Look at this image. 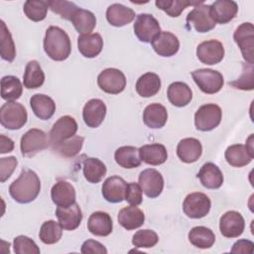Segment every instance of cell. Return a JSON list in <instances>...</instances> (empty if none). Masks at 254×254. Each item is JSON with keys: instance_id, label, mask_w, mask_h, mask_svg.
Masks as SVG:
<instances>
[{"instance_id": "3", "label": "cell", "mask_w": 254, "mask_h": 254, "mask_svg": "<svg viewBox=\"0 0 254 254\" xmlns=\"http://www.w3.org/2000/svg\"><path fill=\"white\" fill-rule=\"evenodd\" d=\"M27 119V110L21 103L7 101L0 108V123L6 129H21L26 124Z\"/></svg>"}, {"instance_id": "2", "label": "cell", "mask_w": 254, "mask_h": 254, "mask_svg": "<svg viewBox=\"0 0 254 254\" xmlns=\"http://www.w3.org/2000/svg\"><path fill=\"white\" fill-rule=\"evenodd\" d=\"M45 53L54 61L66 60L71 52V43L68 35L60 27L51 26L47 29L44 39Z\"/></svg>"}, {"instance_id": "39", "label": "cell", "mask_w": 254, "mask_h": 254, "mask_svg": "<svg viewBox=\"0 0 254 254\" xmlns=\"http://www.w3.org/2000/svg\"><path fill=\"white\" fill-rule=\"evenodd\" d=\"M23 85L18 77L5 75L1 79V97L6 101H14L21 97Z\"/></svg>"}, {"instance_id": "8", "label": "cell", "mask_w": 254, "mask_h": 254, "mask_svg": "<svg viewBox=\"0 0 254 254\" xmlns=\"http://www.w3.org/2000/svg\"><path fill=\"white\" fill-rule=\"evenodd\" d=\"M210 198L203 192H191L188 194L183 202V210L188 217L202 218L210 210Z\"/></svg>"}, {"instance_id": "4", "label": "cell", "mask_w": 254, "mask_h": 254, "mask_svg": "<svg viewBox=\"0 0 254 254\" xmlns=\"http://www.w3.org/2000/svg\"><path fill=\"white\" fill-rule=\"evenodd\" d=\"M191 76L198 88L206 94H214L218 92L224 83L222 74L219 71L210 68L193 70Z\"/></svg>"}, {"instance_id": "35", "label": "cell", "mask_w": 254, "mask_h": 254, "mask_svg": "<svg viewBox=\"0 0 254 254\" xmlns=\"http://www.w3.org/2000/svg\"><path fill=\"white\" fill-rule=\"evenodd\" d=\"M116 163L124 169H134L141 165L139 149L134 146H122L114 153Z\"/></svg>"}, {"instance_id": "15", "label": "cell", "mask_w": 254, "mask_h": 254, "mask_svg": "<svg viewBox=\"0 0 254 254\" xmlns=\"http://www.w3.org/2000/svg\"><path fill=\"white\" fill-rule=\"evenodd\" d=\"M244 228V218L238 211L229 210L222 214V216L219 219V230L224 237H238L243 233Z\"/></svg>"}, {"instance_id": "14", "label": "cell", "mask_w": 254, "mask_h": 254, "mask_svg": "<svg viewBox=\"0 0 254 254\" xmlns=\"http://www.w3.org/2000/svg\"><path fill=\"white\" fill-rule=\"evenodd\" d=\"M77 131V123L75 119L69 115L60 117L53 125L50 131V143L51 145L57 144L75 135Z\"/></svg>"}, {"instance_id": "18", "label": "cell", "mask_w": 254, "mask_h": 254, "mask_svg": "<svg viewBox=\"0 0 254 254\" xmlns=\"http://www.w3.org/2000/svg\"><path fill=\"white\" fill-rule=\"evenodd\" d=\"M106 115L105 103L97 98L88 100L82 109L84 123L90 128H97L104 120Z\"/></svg>"}, {"instance_id": "43", "label": "cell", "mask_w": 254, "mask_h": 254, "mask_svg": "<svg viewBox=\"0 0 254 254\" xmlns=\"http://www.w3.org/2000/svg\"><path fill=\"white\" fill-rule=\"evenodd\" d=\"M63 234V227L60 222L55 220L45 221L39 232V237L41 241L45 244H55L60 241Z\"/></svg>"}, {"instance_id": "17", "label": "cell", "mask_w": 254, "mask_h": 254, "mask_svg": "<svg viewBox=\"0 0 254 254\" xmlns=\"http://www.w3.org/2000/svg\"><path fill=\"white\" fill-rule=\"evenodd\" d=\"M154 51L161 57H173L180 49V41L171 32H161L151 42Z\"/></svg>"}, {"instance_id": "47", "label": "cell", "mask_w": 254, "mask_h": 254, "mask_svg": "<svg viewBox=\"0 0 254 254\" xmlns=\"http://www.w3.org/2000/svg\"><path fill=\"white\" fill-rule=\"evenodd\" d=\"M49 7L54 13L59 14L63 19L68 20V21H70L72 14L78 8L73 2H69V1H65V0H64V1H60V0L49 1Z\"/></svg>"}, {"instance_id": "9", "label": "cell", "mask_w": 254, "mask_h": 254, "mask_svg": "<svg viewBox=\"0 0 254 254\" xmlns=\"http://www.w3.org/2000/svg\"><path fill=\"white\" fill-rule=\"evenodd\" d=\"M97 84L106 93L118 94L125 89L126 77L120 69L109 67L98 74Z\"/></svg>"}, {"instance_id": "46", "label": "cell", "mask_w": 254, "mask_h": 254, "mask_svg": "<svg viewBox=\"0 0 254 254\" xmlns=\"http://www.w3.org/2000/svg\"><path fill=\"white\" fill-rule=\"evenodd\" d=\"M14 252L17 254H39L40 248L34 240L25 235H19L13 241Z\"/></svg>"}, {"instance_id": "53", "label": "cell", "mask_w": 254, "mask_h": 254, "mask_svg": "<svg viewBox=\"0 0 254 254\" xmlns=\"http://www.w3.org/2000/svg\"><path fill=\"white\" fill-rule=\"evenodd\" d=\"M14 149V142L9 137H6L5 135H0V153L5 154L12 152Z\"/></svg>"}, {"instance_id": "19", "label": "cell", "mask_w": 254, "mask_h": 254, "mask_svg": "<svg viewBox=\"0 0 254 254\" xmlns=\"http://www.w3.org/2000/svg\"><path fill=\"white\" fill-rule=\"evenodd\" d=\"M56 215L61 226L64 230L76 229L82 220V212L76 202L67 207L58 206L56 209Z\"/></svg>"}, {"instance_id": "51", "label": "cell", "mask_w": 254, "mask_h": 254, "mask_svg": "<svg viewBox=\"0 0 254 254\" xmlns=\"http://www.w3.org/2000/svg\"><path fill=\"white\" fill-rule=\"evenodd\" d=\"M80 251L83 254H89V253L90 254H95V253L106 254L107 253V249L104 247V245L93 239L85 240L81 245Z\"/></svg>"}, {"instance_id": "40", "label": "cell", "mask_w": 254, "mask_h": 254, "mask_svg": "<svg viewBox=\"0 0 254 254\" xmlns=\"http://www.w3.org/2000/svg\"><path fill=\"white\" fill-rule=\"evenodd\" d=\"M84 138L78 135H74L71 138L59 142L57 144H53L52 148L61 156L64 158H72L76 156L83 145Z\"/></svg>"}, {"instance_id": "22", "label": "cell", "mask_w": 254, "mask_h": 254, "mask_svg": "<svg viewBox=\"0 0 254 254\" xmlns=\"http://www.w3.org/2000/svg\"><path fill=\"white\" fill-rule=\"evenodd\" d=\"M202 153V146L195 138H185L177 146V155L179 159L187 164L196 162Z\"/></svg>"}, {"instance_id": "20", "label": "cell", "mask_w": 254, "mask_h": 254, "mask_svg": "<svg viewBox=\"0 0 254 254\" xmlns=\"http://www.w3.org/2000/svg\"><path fill=\"white\" fill-rule=\"evenodd\" d=\"M238 5L232 0H217L210 5V15L215 23L226 24L235 18Z\"/></svg>"}, {"instance_id": "12", "label": "cell", "mask_w": 254, "mask_h": 254, "mask_svg": "<svg viewBox=\"0 0 254 254\" xmlns=\"http://www.w3.org/2000/svg\"><path fill=\"white\" fill-rule=\"evenodd\" d=\"M139 185L143 192L151 198L161 194L164 189V179L161 173L155 169H146L139 175Z\"/></svg>"}, {"instance_id": "16", "label": "cell", "mask_w": 254, "mask_h": 254, "mask_svg": "<svg viewBox=\"0 0 254 254\" xmlns=\"http://www.w3.org/2000/svg\"><path fill=\"white\" fill-rule=\"evenodd\" d=\"M127 186L128 184L121 177H109L102 185V195L109 202H121L125 199Z\"/></svg>"}, {"instance_id": "36", "label": "cell", "mask_w": 254, "mask_h": 254, "mask_svg": "<svg viewBox=\"0 0 254 254\" xmlns=\"http://www.w3.org/2000/svg\"><path fill=\"white\" fill-rule=\"evenodd\" d=\"M45 81V73L37 61H30L25 67L23 84L28 89L39 88Z\"/></svg>"}, {"instance_id": "10", "label": "cell", "mask_w": 254, "mask_h": 254, "mask_svg": "<svg viewBox=\"0 0 254 254\" xmlns=\"http://www.w3.org/2000/svg\"><path fill=\"white\" fill-rule=\"evenodd\" d=\"M134 34L143 43H151L161 33L158 20L151 14H139L134 23Z\"/></svg>"}, {"instance_id": "25", "label": "cell", "mask_w": 254, "mask_h": 254, "mask_svg": "<svg viewBox=\"0 0 254 254\" xmlns=\"http://www.w3.org/2000/svg\"><path fill=\"white\" fill-rule=\"evenodd\" d=\"M135 12L122 4L114 3L106 10V19L111 26L123 27L135 19Z\"/></svg>"}, {"instance_id": "31", "label": "cell", "mask_w": 254, "mask_h": 254, "mask_svg": "<svg viewBox=\"0 0 254 254\" xmlns=\"http://www.w3.org/2000/svg\"><path fill=\"white\" fill-rule=\"evenodd\" d=\"M30 105L34 114L42 120L50 119L56 111L55 101L50 96L42 93L32 95Z\"/></svg>"}, {"instance_id": "11", "label": "cell", "mask_w": 254, "mask_h": 254, "mask_svg": "<svg viewBox=\"0 0 254 254\" xmlns=\"http://www.w3.org/2000/svg\"><path fill=\"white\" fill-rule=\"evenodd\" d=\"M187 23L189 25H192L198 33L209 32L216 25L210 15V5H205L203 2L196 5L188 14Z\"/></svg>"}, {"instance_id": "42", "label": "cell", "mask_w": 254, "mask_h": 254, "mask_svg": "<svg viewBox=\"0 0 254 254\" xmlns=\"http://www.w3.org/2000/svg\"><path fill=\"white\" fill-rule=\"evenodd\" d=\"M49 8V1L27 0L24 3L23 10L28 19L34 22H40L46 18Z\"/></svg>"}, {"instance_id": "33", "label": "cell", "mask_w": 254, "mask_h": 254, "mask_svg": "<svg viewBox=\"0 0 254 254\" xmlns=\"http://www.w3.org/2000/svg\"><path fill=\"white\" fill-rule=\"evenodd\" d=\"M70 22L80 35L90 34L96 26V18L94 14L82 8H77L75 10L71 16Z\"/></svg>"}, {"instance_id": "7", "label": "cell", "mask_w": 254, "mask_h": 254, "mask_svg": "<svg viewBox=\"0 0 254 254\" xmlns=\"http://www.w3.org/2000/svg\"><path fill=\"white\" fill-rule=\"evenodd\" d=\"M222 118L220 107L214 103L201 105L194 114V125L199 131H210L216 128Z\"/></svg>"}, {"instance_id": "29", "label": "cell", "mask_w": 254, "mask_h": 254, "mask_svg": "<svg viewBox=\"0 0 254 254\" xmlns=\"http://www.w3.org/2000/svg\"><path fill=\"white\" fill-rule=\"evenodd\" d=\"M117 219L123 228L127 230H133L144 224L145 215L144 212L139 207H137V205H130L123 207L118 212Z\"/></svg>"}, {"instance_id": "26", "label": "cell", "mask_w": 254, "mask_h": 254, "mask_svg": "<svg viewBox=\"0 0 254 254\" xmlns=\"http://www.w3.org/2000/svg\"><path fill=\"white\" fill-rule=\"evenodd\" d=\"M168 120V112L164 105L151 103L143 111V122L152 129H159L165 126Z\"/></svg>"}, {"instance_id": "6", "label": "cell", "mask_w": 254, "mask_h": 254, "mask_svg": "<svg viewBox=\"0 0 254 254\" xmlns=\"http://www.w3.org/2000/svg\"><path fill=\"white\" fill-rule=\"evenodd\" d=\"M50 143L47 134L37 128L28 130L21 138L20 149L22 155L28 158L34 157L37 153L45 150Z\"/></svg>"}, {"instance_id": "24", "label": "cell", "mask_w": 254, "mask_h": 254, "mask_svg": "<svg viewBox=\"0 0 254 254\" xmlns=\"http://www.w3.org/2000/svg\"><path fill=\"white\" fill-rule=\"evenodd\" d=\"M201 185L209 190L219 189L223 184V175L220 169L213 163H205L196 176Z\"/></svg>"}, {"instance_id": "34", "label": "cell", "mask_w": 254, "mask_h": 254, "mask_svg": "<svg viewBox=\"0 0 254 254\" xmlns=\"http://www.w3.org/2000/svg\"><path fill=\"white\" fill-rule=\"evenodd\" d=\"M135 88L142 97L154 96L161 89V79L157 73L146 72L138 78Z\"/></svg>"}, {"instance_id": "38", "label": "cell", "mask_w": 254, "mask_h": 254, "mask_svg": "<svg viewBox=\"0 0 254 254\" xmlns=\"http://www.w3.org/2000/svg\"><path fill=\"white\" fill-rule=\"evenodd\" d=\"M190 242L200 249H208L215 242V235L213 231L205 226L192 227L189 232Z\"/></svg>"}, {"instance_id": "41", "label": "cell", "mask_w": 254, "mask_h": 254, "mask_svg": "<svg viewBox=\"0 0 254 254\" xmlns=\"http://www.w3.org/2000/svg\"><path fill=\"white\" fill-rule=\"evenodd\" d=\"M0 55L7 62H13L16 57V48L6 24L3 20L0 22Z\"/></svg>"}, {"instance_id": "21", "label": "cell", "mask_w": 254, "mask_h": 254, "mask_svg": "<svg viewBox=\"0 0 254 254\" xmlns=\"http://www.w3.org/2000/svg\"><path fill=\"white\" fill-rule=\"evenodd\" d=\"M51 197L56 205L67 207L75 202V190L70 183L59 181L51 190Z\"/></svg>"}, {"instance_id": "49", "label": "cell", "mask_w": 254, "mask_h": 254, "mask_svg": "<svg viewBox=\"0 0 254 254\" xmlns=\"http://www.w3.org/2000/svg\"><path fill=\"white\" fill-rule=\"evenodd\" d=\"M17 165H18V161L13 156L0 159V182L1 183H5L11 177Z\"/></svg>"}, {"instance_id": "50", "label": "cell", "mask_w": 254, "mask_h": 254, "mask_svg": "<svg viewBox=\"0 0 254 254\" xmlns=\"http://www.w3.org/2000/svg\"><path fill=\"white\" fill-rule=\"evenodd\" d=\"M142 192L143 190L139 184L130 183L127 186L125 200L131 205H139L142 203V200H143Z\"/></svg>"}, {"instance_id": "23", "label": "cell", "mask_w": 254, "mask_h": 254, "mask_svg": "<svg viewBox=\"0 0 254 254\" xmlns=\"http://www.w3.org/2000/svg\"><path fill=\"white\" fill-rule=\"evenodd\" d=\"M77 48L83 57L92 59L101 53L103 48V40L97 33L80 35L77 38Z\"/></svg>"}, {"instance_id": "48", "label": "cell", "mask_w": 254, "mask_h": 254, "mask_svg": "<svg viewBox=\"0 0 254 254\" xmlns=\"http://www.w3.org/2000/svg\"><path fill=\"white\" fill-rule=\"evenodd\" d=\"M243 70L241 76L234 80L229 81V84L234 88L242 89V90H252L254 87L253 83V64H243Z\"/></svg>"}, {"instance_id": "27", "label": "cell", "mask_w": 254, "mask_h": 254, "mask_svg": "<svg viewBox=\"0 0 254 254\" xmlns=\"http://www.w3.org/2000/svg\"><path fill=\"white\" fill-rule=\"evenodd\" d=\"M87 229L95 236H107L112 232L111 216L104 211L93 212L87 221Z\"/></svg>"}, {"instance_id": "28", "label": "cell", "mask_w": 254, "mask_h": 254, "mask_svg": "<svg viewBox=\"0 0 254 254\" xmlns=\"http://www.w3.org/2000/svg\"><path fill=\"white\" fill-rule=\"evenodd\" d=\"M141 161L151 166L164 164L168 159V152L164 145L159 143L147 144L139 148Z\"/></svg>"}, {"instance_id": "30", "label": "cell", "mask_w": 254, "mask_h": 254, "mask_svg": "<svg viewBox=\"0 0 254 254\" xmlns=\"http://www.w3.org/2000/svg\"><path fill=\"white\" fill-rule=\"evenodd\" d=\"M167 96L173 105L177 107H184L191 101L192 91L187 83L182 81H175L169 85Z\"/></svg>"}, {"instance_id": "45", "label": "cell", "mask_w": 254, "mask_h": 254, "mask_svg": "<svg viewBox=\"0 0 254 254\" xmlns=\"http://www.w3.org/2000/svg\"><path fill=\"white\" fill-rule=\"evenodd\" d=\"M158 241V234L151 229L138 230L132 237V244L137 248H152Z\"/></svg>"}, {"instance_id": "13", "label": "cell", "mask_w": 254, "mask_h": 254, "mask_svg": "<svg viewBox=\"0 0 254 254\" xmlns=\"http://www.w3.org/2000/svg\"><path fill=\"white\" fill-rule=\"evenodd\" d=\"M197 59L205 64H216L224 58V48L217 40H208L200 43L196 48Z\"/></svg>"}, {"instance_id": "52", "label": "cell", "mask_w": 254, "mask_h": 254, "mask_svg": "<svg viewBox=\"0 0 254 254\" xmlns=\"http://www.w3.org/2000/svg\"><path fill=\"white\" fill-rule=\"evenodd\" d=\"M254 248V243L247 239H240L236 241L230 252L231 253H252Z\"/></svg>"}, {"instance_id": "44", "label": "cell", "mask_w": 254, "mask_h": 254, "mask_svg": "<svg viewBox=\"0 0 254 254\" xmlns=\"http://www.w3.org/2000/svg\"><path fill=\"white\" fill-rule=\"evenodd\" d=\"M202 1H188V0H157L155 2L156 6L166 12L170 17H179L181 13L188 7L191 5H198Z\"/></svg>"}, {"instance_id": "1", "label": "cell", "mask_w": 254, "mask_h": 254, "mask_svg": "<svg viewBox=\"0 0 254 254\" xmlns=\"http://www.w3.org/2000/svg\"><path fill=\"white\" fill-rule=\"evenodd\" d=\"M41 190V182L38 175L30 170L23 169L20 176L10 185L9 193L19 203H29L37 198Z\"/></svg>"}, {"instance_id": "37", "label": "cell", "mask_w": 254, "mask_h": 254, "mask_svg": "<svg viewBox=\"0 0 254 254\" xmlns=\"http://www.w3.org/2000/svg\"><path fill=\"white\" fill-rule=\"evenodd\" d=\"M82 167V172L85 180L91 184L99 183L107 172L104 163L97 158H86L83 161Z\"/></svg>"}, {"instance_id": "5", "label": "cell", "mask_w": 254, "mask_h": 254, "mask_svg": "<svg viewBox=\"0 0 254 254\" xmlns=\"http://www.w3.org/2000/svg\"><path fill=\"white\" fill-rule=\"evenodd\" d=\"M233 39L237 44L243 59L247 64H253L254 62V27L250 22L240 24L234 34Z\"/></svg>"}, {"instance_id": "32", "label": "cell", "mask_w": 254, "mask_h": 254, "mask_svg": "<svg viewBox=\"0 0 254 254\" xmlns=\"http://www.w3.org/2000/svg\"><path fill=\"white\" fill-rule=\"evenodd\" d=\"M224 156L227 163L235 168H241L248 165L254 158V154H252L247 147L242 144L229 146L225 150Z\"/></svg>"}]
</instances>
